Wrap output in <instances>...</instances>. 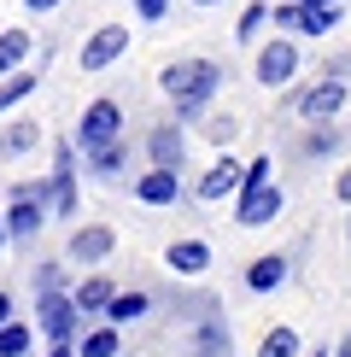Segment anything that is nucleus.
Returning <instances> with one entry per match:
<instances>
[{"mask_svg":"<svg viewBox=\"0 0 351 357\" xmlns=\"http://www.w3.org/2000/svg\"><path fill=\"white\" fill-rule=\"evenodd\" d=\"M158 88L170 94L176 117H199L217 100V88H223V65H217V59H170V65L158 70Z\"/></svg>","mask_w":351,"mask_h":357,"instance_id":"f257e3e1","label":"nucleus"},{"mask_svg":"<svg viewBox=\"0 0 351 357\" xmlns=\"http://www.w3.org/2000/svg\"><path fill=\"white\" fill-rule=\"evenodd\" d=\"M36 328L47 334V346L53 340H77L82 328V305H77V293H36Z\"/></svg>","mask_w":351,"mask_h":357,"instance_id":"f03ea898","label":"nucleus"},{"mask_svg":"<svg viewBox=\"0 0 351 357\" xmlns=\"http://www.w3.org/2000/svg\"><path fill=\"white\" fill-rule=\"evenodd\" d=\"M111 141H123V106H117V100H94V106L82 112V123H77V146L88 158V153H100V146H111Z\"/></svg>","mask_w":351,"mask_h":357,"instance_id":"7ed1b4c3","label":"nucleus"},{"mask_svg":"<svg viewBox=\"0 0 351 357\" xmlns=\"http://www.w3.org/2000/svg\"><path fill=\"white\" fill-rule=\"evenodd\" d=\"M275 217H281V188L275 182H246L234 193V222L240 229H270Z\"/></svg>","mask_w":351,"mask_h":357,"instance_id":"20e7f679","label":"nucleus"},{"mask_svg":"<svg viewBox=\"0 0 351 357\" xmlns=\"http://www.w3.org/2000/svg\"><path fill=\"white\" fill-rule=\"evenodd\" d=\"M53 217H77V141L53 146Z\"/></svg>","mask_w":351,"mask_h":357,"instance_id":"39448f33","label":"nucleus"},{"mask_svg":"<svg viewBox=\"0 0 351 357\" xmlns=\"http://www.w3.org/2000/svg\"><path fill=\"white\" fill-rule=\"evenodd\" d=\"M111 252H117V234L106 229V222H82V229L70 234L65 258H70V264H82V270H94V264H106Z\"/></svg>","mask_w":351,"mask_h":357,"instance_id":"423d86ee","label":"nucleus"},{"mask_svg":"<svg viewBox=\"0 0 351 357\" xmlns=\"http://www.w3.org/2000/svg\"><path fill=\"white\" fill-rule=\"evenodd\" d=\"M129 53V24H100L94 36L82 41V70H106Z\"/></svg>","mask_w":351,"mask_h":357,"instance_id":"0eeeda50","label":"nucleus"},{"mask_svg":"<svg viewBox=\"0 0 351 357\" xmlns=\"http://www.w3.org/2000/svg\"><path fill=\"white\" fill-rule=\"evenodd\" d=\"M252 70H258V82H263V88H287L292 77H299V47L275 36L270 47H258V65H252Z\"/></svg>","mask_w":351,"mask_h":357,"instance_id":"6e6552de","label":"nucleus"},{"mask_svg":"<svg viewBox=\"0 0 351 357\" xmlns=\"http://www.w3.org/2000/svg\"><path fill=\"white\" fill-rule=\"evenodd\" d=\"M340 112H345V82L340 77H328V82H316V88L299 94V117L304 123H334Z\"/></svg>","mask_w":351,"mask_h":357,"instance_id":"1a4fd4ad","label":"nucleus"},{"mask_svg":"<svg viewBox=\"0 0 351 357\" xmlns=\"http://www.w3.org/2000/svg\"><path fill=\"white\" fill-rule=\"evenodd\" d=\"M240 188H246V165H234V158L223 153V158H217V165L194 182V199L217 205V199H228V193H240Z\"/></svg>","mask_w":351,"mask_h":357,"instance_id":"9d476101","label":"nucleus"},{"mask_svg":"<svg viewBox=\"0 0 351 357\" xmlns=\"http://www.w3.org/2000/svg\"><path fill=\"white\" fill-rule=\"evenodd\" d=\"M135 199L141 205H153V211H164V205H176L182 199V170H164V165H153L135 182Z\"/></svg>","mask_w":351,"mask_h":357,"instance_id":"9b49d317","label":"nucleus"},{"mask_svg":"<svg viewBox=\"0 0 351 357\" xmlns=\"http://www.w3.org/2000/svg\"><path fill=\"white\" fill-rule=\"evenodd\" d=\"M146 158L164 165V170H182V165H187V135H182L176 123H158L153 135H146Z\"/></svg>","mask_w":351,"mask_h":357,"instance_id":"f8f14e48","label":"nucleus"},{"mask_svg":"<svg viewBox=\"0 0 351 357\" xmlns=\"http://www.w3.org/2000/svg\"><path fill=\"white\" fill-rule=\"evenodd\" d=\"M164 264H170V275H205L211 270V246L205 241H170V252H164Z\"/></svg>","mask_w":351,"mask_h":357,"instance_id":"ddd939ff","label":"nucleus"},{"mask_svg":"<svg viewBox=\"0 0 351 357\" xmlns=\"http://www.w3.org/2000/svg\"><path fill=\"white\" fill-rule=\"evenodd\" d=\"M281 281H287V258H281V252H263V258L246 264V287H252V293H275Z\"/></svg>","mask_w":351,"mask_h":357,"instance_id":"4468645a","label":"nucleus"},{"mask_svg":"<svg viewBox=\"0 0 351 357\" xmlns=\"http://www.w3.org/2000/svg\"><path fill=\"white\" fill-rule=\"evenodd\" d=\"M117 299V287H111V275H88L82 287H77V305H82V317H106Z\"/></svg>","mask_w":351,"mask_h":357,"instance_id":"2eb2a0df","label":"nucleus"},{"mask_svg":"<svg viewBox=\"0 0 351 357\" xmlns=\"http://www.w3.org/2000/svg\"><path fill=\"white\" fill-rule=\"evenodd\" d=\"M36 141H41V123L36 117H18V123H6V135H0V158H24Z\"/></svg>","mask_w":351,"mask_h":357,"instance_id":"dca6fc26","label":"nucleus"},{"mask_svg":"<svg viewBox=\"0 0 351 357\" xmlns=\"http://www.w3.org/2000/svg\"><path fill=\"white\" fill-rule=\"evenodd\" d=\"M29 47H36V36H29V29H0V77H12V70L24 65Z\"/></svg>","mask_w":351,"mask_h":357,"instance_id":"f3484780","label":"nucleus"},{"mask_svg":"<svg viewBox=\"0 0 351 357\" xmlns=\"http://www.w3.org/2000/svg\"><path fill=\"white\" fill-rule=\"evenodd\" d=\"M36 94V70H12V77H0V117L12 106H24V100Z\"/></svg>","mask_w":351,"mask_h":357,"instance_id":"a211bd4d","label":"nucleus"},{"mask_svg":"<svg viewBox=\"0 0 351 357\" xmlns=\"http://www.w3.org/2000/svg\"><path fill=\"white\" fill-rule=\"evenodd\" d=\"M146 310H153V299H146V293H117L111 310H106V322H117V328H123V322H141Z\"/></svg>","mask_w":351,"mask_h":357,"instance_id":"6ab92c4d","label":"nucleus"},{"mask_svg":"<svg viewBox=\"0 0 351 357\" xmlns=\"http://www.w3.org/2000/svg\"><path fill=\"white\" fill-rule=\"evenodd\" d=\"M36 351V328L29 322H6L0 328V357H29Z\"/></svg>","mask_w":351,"mask_h":357,"instance_id":"aec40b11","label":"nucleus"},{"mask_svg":"<svg viewBox=\"0 0 351 357\" xmlns=\"http://www.w3.org/2000/svg\"><path fill=\"white\" fill-rule=\"evenodd\" d=\"M117 346H123V340H117V322H106V328H88L82 334V357H117Z\"/></svg>","mask_w":351,"mask_h":357,"instance_id":"412c9836","label":"nucleus"},{"mask_svg":"<svg viewBox=\"0 0 351 357\" xmlns=\"http://www.w3.org/2000/svg\"><path fill=\"white\" fill-rule=\"evenodd\" d=\"M340 24V6H299V36H328Z\"/></svg>","mask_w":351,"mask_h":357,"instance_id":"4be33fe9","label":"nucleus"},{"mask_svg":"<svg viewBox=\"0 0 351 357\" xmlns=\"http://www.w3.org/2000/svg\"><path fill=\"white\" fill-rule=\"evenodd\" d=\"M123 165H129V146H123V141H111V146H100V153H88V170H94V176H117Z\"/></svg>","mask_w":351,"mask_h":357,"instance_id":"5701e85b","label":"nucleus"},{"mask_svg":"<svg viewBox=\"0 0 351 357\" xmlns=\"http://www.w3.org/2000/svg\"><path fill=\"white\" fill-rule=\"evenodd\" d=\"M258 357H299V334L292 328H270L263 346H258Z\"/></svg>","mask_w":351,"mask_h":357,"instance_id":"b1692460","label":"nucleus"},{"mask_svg":"<svg viewBox=\"0 0 351 357\" xmlns=\"http://www.w3.org/2000/svg\"><path fill=\"white\" fill-rule=\"evenodd\" d=\"M199 357H228V328L223 322H199Z\"/></svg>","mask_w":351,"mask_h":357,"instance_id":"393cba45","label":"nucleus"},{"mask_svg":"<svg viewBox=\"0 0 351 357\" xmlns=\"http://www.w3.org/2000/svg\"><path fill=\"white\" fill-rule=\"evenodd\" d=\"M304 153H311V158H328V153H340V129H328V123H316L311 135H304Z\"/></svg>","mask_w":351,"mask_h":357,"instance_id":"a878e982","label":"nucleus"},{"mask_svg":"<svg viewBox=\"0 0 351 357\" xmlns=\"http://www.w3.org/2000/svg\"><path fill=\"white\" fill-rule=\"evenodd\" d=\"M263 24H270V6H246V12H240V29H234V41H258Z\"/></svg>","mask_w":351,"mask_h":357,"instance_id":"bb28decb","label":"nucleus"},{"mask_svg":"<svg viewBox=\"0 0 351 357\" xmlns=\"http://www.w3.org/2000/svg\"><path fill=\"white\" fill-rule=\"evenodd\" d=\"M205 135H211L217 146H228L234 135H240V123H234V117H228V112H223V117H205Z\"/></svg>","mask_w":351,"mask_h":357,"instance_id":"cd10ccee","label":"nucleus"},{"mask_svg":"<svg viewBox=\"0 0 351 357\" xmlns=\"http://www.w3.org/2000/svg\"><path fill=\"white\" fill-rule=\"evenodd\" d=\"M65 287V270H58V264H41L36 270V293H58Z\"/></svg>","mask_w":351,"mask_h":357,"instance_id":"c85d7f7f","label":"nucleus"},{"mask_svg":"<svg viewBox=\"0 0 351 357\" xmlns=\"http://www.w3.org/2000/svg\"><path fill=\"white\" fill-rule=\"evenodd\" d=\"M164 12H170V0H135V18L141 24H158Z\"/></svg>","mask_w":351,"mask_h":357,"instance_id":"c756f323","label":"nucleus"},{"mask_svg":"<svg viewBox=\"0 0 351 357\" xmlns=\"http://www.w3.org/2000/svg\"><path fill=\"white\" fill-rule=\"evenodd\" d=\"M334 199H340V205H351V165L334 176Z\"/></svg>","mask_w":351,"mask_h":357,"instance_id":"7c9ffc66","label":"nucleus"},{"mask_svg":"<svg viewBox=\"0 0 351 357\" xmlns=\"http://www.w3.org/2000/svg\"><path fill=\"white\" fill-rule=\"evenodd\" d=\"M246 182H270V158H252L246 165Z\"/></svg>","mask_w":351,"mask_h":357,"instance_id":"2f4dec72","label":"nucleus"},{"mask_svg":"<svg viewBox=\"0 0 351 357\" xmlns=\"http://www.w3.org/2000/svg\"><path fill=\"white\" fill-rule=\"evenodd\" d=\"M47 357H82V351H77V340H53Z\"/></svg>","mask_w":351,"mask_h":357,"instance_id":"473e14b6","label":"nucleus"},{"mask_svg":"<svg viewBox=\"0 0 351 357\" xmlns=\"http://www.w3.org/2000/svg\"><path fill=\"white\" fill-rule=\"evenodd\" d=\"M24 6H29V12H58L65 0H24Z\"/></svg>","mask_w":351,"mask_h":357,"instance_id":"72a5a7b5","label":"nucleus"},{"mask_svg":"<svg viewBox=\"0 0 351 357\" xmlns=\"http://www.w3.org/2000/svg\"><path fill=\"white\" fill-rule=\"evenodd\" d=\"M12 322V293H0V328Z\"/></svg>","mask_w":351,"mask_h":357,"instance_id":"f704fd0d","label":"nucleus"},{"mask_svg":"<svg viewBox=\"0 0 351 357\" xmlns=\"http://www.w3.org/2000/svg\"><path fill=\"white\" fill-rule=\"evenodd\" d=\"M6 241H12V229H6V211H0V252H6Z\"/></svg>","mask_w":351,"mask_h":357,"instance_id":"c9c22d12","label":"nucleus"},{"mask_svg":"<svg viewBox=\"0 0 351 357\" xmlns=\"http://www.w3.org/2000/svg\"><path fill=\"white\" fill-rule=\"evenodd\" d=\"M299 6H340V0H299Z\"/></svg>","mask_w":351,"mask_h":357,"instance_id":"e433bc0d","label":"nucleus"},{"mask_svg":"<svg viewBox=\"0 0 351 357\" xmlns=\"http://www.w3.org/2000/svg\"><path fill=\"white\" fill-rule=\"evenodd\" d=\"M194 6H217V0H194Z\"/></svg>","mask_w":351,"mask_h":357,"instance_id":"4c0bfd02","label":"nucleus"},{"mask_svg":"<svg viewBox=\"0 0 351 357\" xmlns=\"http://www.w3.org/2000/svg\"><path fill=\"white\" fill-rule=\"evenodd\" d=\"M316 357H328V351H316Z\"/></svg>","mask_w":351,"mask_h":357,"instance_id":"58836bf2","label":"nucleus"}]
</instances>
